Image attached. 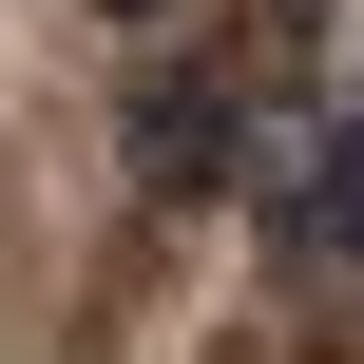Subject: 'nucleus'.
<instances>
[{"label":"nucleus","instance_id":"obj_1","mask_svg":"<svg viewBox=\"0 0 364 364\" xmlns=\"http://www.w3.org/2000/svg\"><path fill=\"white\" fill-rule=\"evenodd\" d=\"M307 250H326V269H364V115L307 154Z\"/></svg>","mask_w":364,"mask_h":364}]
</instances>
